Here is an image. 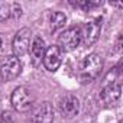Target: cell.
<instances>
[{
  "label": "cell",
  "mask_w": 123,
  "mask_h": 123,
  "mask_svg": "<svg viewBox=\"0 0 123 123\" xmlns=\"http://www.w3.org/2000/svg\"><path fill=\"white\" fill-rule=\"evenodd\" d=\"M100 32H101V19L96 18V19L88 20L81 28V42L86 46H91L93 43L97 42Z\"/></svg>",
  "instance_id": "obj_7"
},
{
  "label": "cell",
  "mask_w": 123,
  "mask_h": 123,
  "mask_svg": "<svg viewBox=\"0 0 123 123\" xmlns=\"http://www.w3.org/2000/svg\"><path fill=\"white\" fill-rule=\"evenodd\" d=\"M61 58H62V52H61V49L56 45H52V46L46 48L42 61H43V65H45V68L48 71L55 73L59 68V65H61Z\"/></svg>",
  "instance_id": "obj_9"
},
{
  "label": "cell",
  "mask_w": 123,
  "mask_h": 123,
  "mask_svg": "<svg viewBox=\"0 0 123 123\" xmlns=\"http://www.w3.org/2000/svg\"><path fill=\"white\" fill-rule=\"evenodd\" d=\"M122 96V88H120V83L117 80V77L110 80H104L101 91H100V98L106 106H116L117 101L120 100Z\"/></svg>",
  "instance_id": "obj_4"
},
{
  "label": "cell",
  "mask_w": 123,
  "mask_h": 123,
  "mask_svg": "<svg viewBox=\"0 0 123 123\" xmlns=\"http://www.w3.org/2000/svg\"><path fill=\"white\" fill-rule=\"evenodd\" d=\"M75 7H80V9H83V10H86V12H88V10H91V9H94V7H97V6H100L101 5V2H91V0H83V2H77V3H73Z\"/></svg>",
  "instance_id": "obj_14"
},
{
  "label": "cell",
  "mask_w": 123,
  "mask_h": 123,
  "mask_svg": "<svg viewBox=\"0 0 123 123\" xmlns=\"http://www.w3.org/2000/svg\"><path fill=\"white\" fill-rule=\"evenodd\" d=\"M22 73V62L15 55L7 56L0 65V78L3 81H13Z\"/></svg>",
  "instance_id": "obj_5"
},
{
  "label": "cell",
  "mask_w": 123,
  "mask_h": 123,
  "mask_svg": "<svg viewBox=\"0 0 123 123\" xmlns=\"http://www.w3.org/2000/svg\"><path fill=\"white\" fill-rule=\"evenodd\" d=\"M22 15V7L18 3H0V22L18 19Z\"/></svg>",
  "instance_id": "obj_12"
},
{
  "label": "cell",
  "mask_w": 123,
  "mask_h": 123,
  "mask_svg": "<svg viewBox=\"0 0 123 123\" xmlns=\"http://www.w3.org/2000/svg\"><path fill=\"white\" fill-rule=\"evenodd\" d=\"M10 103L16 111L26 113L31 109H33V106H35V96L28 87L20 86V87H16L13 90L12 97H10Z\"/></svg>",
  "instance_id": "obj_2"
},
{
  "label": "cell",
  "mask_w": 123,
  "mask_h": 123,
  "mask_svg": "<svg viewBox=\"0 0 123 123\" xmlns=\"http://www.w3.org/2000/svg\"><path fill=\"white\" fill-rule=\"evenodd\" d=\"M67 23V16L62 12H52L51 18H49V26H51V32H56L61 28H64Z\"/></svg>",
  "instance_id": "obj_13"
},
{
  "label": "cell",
  "mask_w": 123,
  "mask_h": 123,
  "mask_svg": "<svg viewBox=\"0 0 123 123\" xmlns=\"http://www.w3.org/2000/svg\"><path fill=\"white\" fill-rule=\"evenodd\" d=\"M59 110H61V114L64 117H74L78 114V110H80V101L78 98L74 96V94H67L61 98L59 101Z\"/></svg>",
  "instance_id": "obj_10"
},
{
  "label": "cell",
  "mask_w": 123,
  "mask_h": 123,
  "mask_svg": "<svg viewBox=\"0 0 123 123\" xmlns=\"http://www.w3.org/2000/svg\"><path fill=\"white\" fill-rule=\"evenodd\" d=\"M9 48H12L10 42H9V38L5 35V33H0V56L2 55H6Z\"/></svg>",
  "instance_id": "obj_15"
},
{
  "label": "cell",
  "mask_w": 123,
  "mask_h": 123,
  "mask_svg": "<svg viewBox=\"0 0 123 123\" xmlns=\"http://www.w3.org/2000/svg\"><path fill=\"white\" fill-rule=\"evenodd\" d=\"M103 70V58L98 54H90L87 55L83 62L80 64V71L78 77L83 84H88L94 81Z\"/></svg>",
  "instance_id": "obj_1"
},
{
  "label": "cell",
  "mask_w": 123,
  "mask_h": 123,
  "mask_svg": "<svg viewBox=\"0 0 123 123\" xmlns=\"http://www.w3.org/2000/svg\"><path fill=\"white\" fill-rule=\"evenodd\" d=\"M54 122V107L49 101H42L38 104L32 114H31V123H52Z\"/></svg>",
  "instance_id": "obj_8"
},
{
  "label": "cell",
  "mask_w": 123,
  "mask_h": 123,
  "mask_svg": "<svg viewBox=\"0 0 123 123\" xmlns=\"http://www.w3.org/2000/svg\"><path fill=\"white\" fill-rule=\"evenodd\" d=\"M29 48H31V62H32L33 67H38L42 62L45 51H46L45 41L41 36H35L33 41H32V45Z\"/></svg>",
  "instance_id": "obj_11"
},
{
  "label": "cell",
  "mask_w": 123,
  "mask_h": 123,
  "mask_svg": "<svg viewBox=\"0 0 123 123\" xmlns=\"http://www.w3.org/2000/svg\"><path fill=\"white\" fill-rule=\"evenodd\" d=\"M31 38H32V32L29 28H22L16 32V35L12 41V51H13V55L16 58L23 56L29 51Z\"/></svg>",
  "instance_id": "obj_6"
},
{
  "label": "cell",
  "mask_w": 123,
  "mask_h": 123,
  "mask_svg": "<svg viewBox=\"0 0 123 123\" xmlns=\"http://www.w3.org/2000/svg\"><path fill=\"white\" fill-rule=\"evenodd\" d=\"M81 43V28L80 26H71L65 29L62 33L58 36V48L61 52H70L74 51Z\"/></svg>",
  "instance_id": "obj_3"
}]
</instances>
